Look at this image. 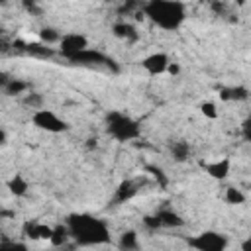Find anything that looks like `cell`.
Instances as JSON below:
<instances>
[{
  "label": "cell",
  "instance_id": "6",
  "mask_svg": "<svg viewBox=\"0 0 251 251\" xmlns=\"http://www.w3.org/2000/svg\"><path fill=\"white\" fill-rule=\"evenodd\" d=\"M88 49V39L86 35L78 33V31H69V33H63L61 41H59V51L65 59L73 61L76 55H80L82 51Z\"/></svg>",
  "mask_w": 251,
  "mask_h": 251
},
{
  "label": "cell",
  "instance_id": "12",
  "mask_svg": "<svg viewBox=\"0 0 251 251\" xmlns=\"http://www.w3.org/2000/svg\"><path fill=\"white\" fill-rule=\"evenodd\" d=\"M29 82H25V80H22V78H16V76H12V78H8L6 75H4V78H2V92H4V96H25L27 92H29Z\"/></svg>",
  "mask_w": 251,
  "mask_h": 251
},
{
  "label": "cell",
  "instance_id": "1",
  "mask_svg": "<svg viewBox=\"0 0 251 251\" xmlns=\"http://www.w3.org/2000/svg\"><path fill=\"white\" fill-rule=\"evenodd\" d=\"M65 224H67V227L71 231V239L76 245L92 247V245H108V243H112L110 227L98 216H92L88 212H75V214L67 216Z\"/></svg>",
  "mask_w": 251,
  "mask_h": 251
},
{
  "label": "cell",
  "instance_id": "8",
  "mask_svg": "<svg viewBox=\"0 0 251 251\" xmlns=\"http://www.w3.org/2000/svg\"><path fill=\"white\" fill-rule=\"evenodd\" d=\"M204 173L214 178V180H226L231 173V159L229 157H222V159H214L208 163H202Z\"/></svg>",
  "mask_w": 251,
  "mask_h": 251
},
{
  "label": "cell",
  "instance_id": "25",
  "mask_svg": "<svg viewBox=\"0 0 251 251\" xmlns=\"http://www.w3.org/2000/svg\"><path fill=\"white\" fill-rule=\"evenodd\" d=\"M141 222H143V226L147 227V229H161V222H159V218H157V214H147V216H143L141 218Z\"/></svg>",
  "mask_w": 251,
  "mask_h": 251
},
{
  "label": "cell",
  "instance_id": "22",
  "mask_svg": "<svg viewBox=\"0 0 251 251\" xmlns=\"http://www.w3.org/2000/svg\"><path fill=\"white\" fill-rule=\"evenodd\" d=\"M0 251H29V247H27L24 241H16V239L2 237V241H0Z\"/></svg>",
  "mask_w": 251,
  "mask_h": 251
},
{
  "label": "cell",
  "instance_id": "5",
  "mask_svg": "<svg viewBox=\"0 0 251 251\" xmlns=\"http://www.w3.org/2000/svg\"><path fill=\"white\" fill-rule=\"evenodd\" d=\"M31 124L41 129V131H47V133H65L71 126L67 120H63L57 112L49 110V108H41L37 112L31 114Z\"/></svg>",
  "mask_w": 251,
  "mask_h": 251
},
{
  "label": "cell",
  "instance_id": "11",
  "mask_svg": "<svg viewBox=\"0 0 251 251\" xmlns=\"http://www.w3.org/2000/svg\"><path fill=\"white\" fill-rule=\"evenodd\" d=\"M112 33H114V37H118V39H122V41H126V43H133V41L139 39L137 27H135L131 22H127V20H118V22L112 25Z\"/></svg>",
  "mask_w": 251,
  "mask_h": 251
},
{
  "label": "cell",
  "instance_id": "20",
  "mask_svg": "<svg viewBox=\"0 0 251 251\" xmlns=\"http://www.w3.org/2000/svg\"><path fill=\"white\" fill-rule=\"evenodd\" d=\"M37 37H39V43H43V45L49 47V45H59L63 33H61L59 29L51 27V25H45V27H41V29L37 31Z\"/></svg>",
  "mask_w": 251,
  "mask_h": 251
},
{
  "label": "cell",
  "instance_id": "24",
  "mask_svg": "<svg viewBox=\"0 0 251 251\" xmlns=\"http://www.w3.org/2000/svg\"><path fill=\"white\" fill-rule=\"evenodd\" d=\"M200 112H202V116H204V118H208V120H216V118L220 116L218 106H216L214 102H210V100H206V102H202V104H200Z\"/></svg>",
  "mask_w": 251,
  "mask_h": 251
},
{
  "label": "cell",
  "instance_id": "17",
  "mask_svg": "<svg viewBox=\"0 0 251 251\" xmlns=\"http://www.w3.org/2000/svg\"><path fill=\"white\" fill-rule=\"evenodd\" d=\"M169 151H171V157H173L175 163H184V161H188V157H190V145H188V141H184V139L173 141L171 147H169Z\"/></svg>",
  "mask_w": 251,
  "mask_h": 251
},
{
  "label": "cell",
  "instance_id": "16",
  "mask_svg": "<svg viewBox=\"0 0 251 251\" xmlns=\"http://www.w3.org/2000/svg\"><path fill=\"white\" fill-rule=\"evenodd\" d=\"M118 249L120 251H137L139 249V235L135 229H126L118 237Z\"/></svg>",
  "mask_w": 251,
  "mask_h": 251
},
{
  "label": "cell",
  "instance_id": "18",
  "mask_svg": "<svg viewBox=\"0 0 251 251\" xmlns=\"http://www.w3.org/2000/svg\"><path fill=\"white\" fill-rule=\"evenodd\" d=\"M69 241H71V231H69L67 224H55V226H53V235H51L49 243H51L53 247H63V245H67Z\"/></svg>",
  "mask_w": 251,
  "mask_h": 251
},
{
  "label": "cell",
  "instance_id": "3",
  "mask_svg": "<svg viewBox=\"0 0 251 251\" xmlns=\"http://www.w3.org/2000/svg\"><path fill=\"white\" fill-rule=\"evenodd\" d=\"M104 126H106V133L120 143L133 141L141 135V124L122 110H110L104 116Z\"/></svg>",
  "mask_w": 251,
  "mask_h": 251
},
{
  "label": "cell",
  "instance_id": "21",
  "mask_svg": "<svg viewBox=\"0 0 251 251\" xmlns=\"http://www.w3.org/2000/svg\"><path fill=\"white\" fill-rule=\"evenodd\" d=\"M224 200H226L227 204H231V206H241V204H245L247 196H245V192H243L241 188L227 186L226 192H224Z\"/></svg>",
  "mask_w": 251,
  "mask_h": 251
},
{
  "label": "cell",
  "instance_id": "13",
  "mask_svg": "<svg viewBox=\"0 0 251 251\" xmlns=\"http://www.w3.org/2000/svg\"><path fill=\"white\" fill-rule=\"evenodd\" d=\"M137 192H139L137 182L131 180V178H126V180H122V182L118 184V188H116V192H114V202H116V204H126V202H129L131 198H135Z\"/></svg>",
  "mask_w": 251,
  "mask_h": 251
},
{
  "label": "cell",
  "instance_id": "14",
  "mask_svg": "<svg viewBox=\"0 0 251 251\" xmlns=\"http://www.w3.org/2000/svg\"><path fill=\"white\" fill-rule=\"evenodd\" d=\"M155 214H157V218L161 222V227H167V229H176V227H182L186 224V220L173 208H161Z\"/></svg>",
  "mask_w": 251,
  "mask_h": 251
},
{
  "label": "cell",
  "instance_id": "2",
  "mask_svg": "<svg viewBox=\"0 0 251 251\" xmlns=\"http://www.w3.org/2000/svg\"><path fill=\"white\" fill-rule=\"evenodd\" d=\"M141 14L165 31L178 29L186 20V4L178 0H149L141 6Z\"/></svg>",
  "mask_w": 251,
  "mask_h": 251
},
{
  "label": "cell",
  "instance_id": "30",
  "mask_svg": "<svg viewBox=\"0 0 251 251\" xmlns=\"http://www.w3.org/2000/svg\"><path fill=\"white\" fill-rule=\"evenodd\" d=\"M0 143H6V129H0Z\"/></svg>",
  "mask_w": 251,
  "mask_h": 251
},
{
  "label": "cell",
  "instance_id": "26",
  "mask_svg": "<svg viewBox=\"0 0 251 251\" xmlns=\"http://www.w3.org/2000/svg\"><path fill=\"white\" fill-rule=\"evenodd\" d=\"M241 135H243L245 141L251 143V118L243 120V124H241Z\"/></svg>",
  "mask_w": 251,
  "mask_h": 251
},
{
  "label": "cell",
  "instance_id": "7",
  "mask_svg": "<svg viewBox=\"0 0 251 251\" xmlns=\"http://www.w3.org/2000/svg\"><path fill=\"white\" fill-rule=\"evenodd\" d=\"M169 65H171V59H169V55L163 53V51L149 53L147 57L141 59V67H143V71H145L147 75H151V76H159V75L167 73Z\"/></svg>",
  "mask_w": 251,
  "mask_h": 251
},
{
  "label": "cell",
  "instance_id": "4",
  "mask_svg": "<svg viewBox=\"0 0 251 251\" xmlns=\"http://www.w3.org/2000/svg\"><path fill=\"white\" fill-rule=\"evenodd\" d=\"M186 245L194 251H227L229 237L216 229H204L186 237Z\"/></svg>",
  "mask_w": 251,
  "mask_h": 251
},
{
  "label": "cell",
  "instance_id": "28",
  "mask_svg": "<svg viewBox=\"0 0 251 251\" xmlns=\"http://www.w3.org/2000/svg\"><path fill=\"white\" fill-rule=\"evenodd\" d=\"M167 73H169V75H173V76L180 75V65H178V63H173V61H171V65H169Z\"/></svg>",
  "mask_w": 251,
  "mask_h": 251
},
{
  "label": "cell",
  "instance_id": "15",
  "mask_svg": "<svg viewBox=\"0 0 251 251\" xmlns=\"http://www.w3.org/2000/svg\"><path fill=\"white\" fill-rule=\"evenodd\" d=\"M249 98V90L243 84L237 86H224L220 88V100L222 102H243Z\"/></svg>",
  "mask_w": 251,
  "mask_h": 251
},
{
  "label": "cell",
  "instance_id": "19",
  "mask_svg": "<svg viewBox=\"0 0 251 251\" xmlns=\"http://www.w3.org/2000/svg\"><path fill=\"white\" fill-rule=\"evenodd\" d=\"M8 190H10V194H14V196H25L27 190H29V182L25 180L24 175L16 173V175L8 180Z\"/></svg>",
  "mask_w": 251,
  "mask_h": 251
},
{
  "label": "cell",
  "instance_id": "29",
  "mask_svg": "<svg viewBox=\"0 0 251 251\" xmlns=\"http://www.w3.org/2000/svg\"><path fill=\"white\" fill-rule=\"evenodd\" d=\"M239 251H251V237H247L239 243Z\"/></svg>",
  "mask_w": 251,
  "mask_h": 251
},
{
  "label": "cell",
  "instance_id": "10",
  "mask_svg": "<svg viewBox=\"0 0 251 251\" xmlns=\"http://www.w3.org/2000/svg\"><path fill=\"white\" fill-rule=\"evenodd\" d=\"M24 235L27 239H33V241H39V239H45L49 241L51 235H53V226H47V224H41V222H25L24 224Z\"/></svg>",
  "mask_w": 251,
  "mask_h": 251
},
{
  "label": "cell",
  "instance_id": "23",
  "mask_svg": "<svg viewBox=\"0 0 251 251\" xmlns=\"http://www.w3.org/2000/svg\"><path fill=\"white\" fill-rule=\"evenodd\" d=\"M24 104H25L27 108H31L33 112H37V110L43 108V96H41L39 92H27V94L24 96Z\"/></svg>",
  "mask_w": 251,
  "mask_h": 251
},
{
  "label": "cell",
  "instance_id": "9",
  "mask_svg": "<svg viewBox=\"0 0 251 251\" xmlns=\"http://www.w3.org/2000/svg\"><path fill=\"white\" fill-rule=\"evenodd\" d=\"M71 63H76V65H106V67H114V61L110 57H106L102 51L92 49V47H88L86 51H82L80 55H76ZM114 71H118V67H114Z\"/></svg>",
  "mask_w": 251,
  "mask_h": 251
},
{
  "label": "cell",
  "instance_id": "27",
  "mask_svg": "<svg viewBox=\"0 0 251 251\" xmlns=\"http://www.w3.org/2000/svg\"><path fill=\"white\" fill-rule=\"evenodd\" d=\"M147 171H151V173H153V176L161 180V184H167V176H163V171H161L159 167H147Z\"/></svg>",
  "mask_w": 251,
  "mask_h": 251
}]
</instances>
